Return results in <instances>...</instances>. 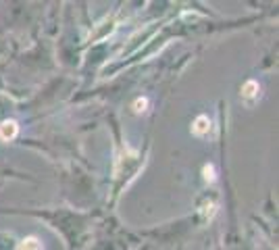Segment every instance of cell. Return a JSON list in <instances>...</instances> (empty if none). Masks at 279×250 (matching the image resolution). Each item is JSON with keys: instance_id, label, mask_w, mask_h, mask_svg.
<instances>
[{"instance_id": "6da1fadb", "label": "cell", "mask_w": 279, "mask_h": 250, "mask_svg": "<svg viewBox=\"0 0 279 250\" xmlns=\"http://www.w3.org/2000/svg\"><path fill=\"white\" fill-rule=\"evenodd\" d=\"M211 127H213L211 119H208L206 115H200V117H196L194 125H192V131H194L196 136H206V133L211 131Z\"/></svg>"}, {"instance_id": "7a4b0ae2", "label": "cell", "mask_w": 279, "mask_h": 250, "mask_svg": "<svg viewBox=\"0 0 279 250\" xmlns=\"http://www.w3.org/2000/svg\"><path fill=\"white\" fill-rule=\"evenodd\" d=\"M258 90H260L258 81L248 79V81L242 86V98H246V100H254V98H258Z\"/></svg>"}, {"instance_id": "3957f363", "label": "cell", "mask_w": 279, "mask_h": 250, "mask_svg": "<svg viewBox=\"0 0 279 250\" xmlns=\"http://www.w3.org/2000/svg\"><path fill=\"white\" fill-rule=\"evenodd\" d=\"M17 131H19V127H17L15 121H3L0 123V138L7 140V142L17 136Z\"/></svg>"}, {"instance_id": "277c9868", "label": "cell", "mask_w": 279, "mask_h": 250, "mask_svg": "<svg viewBox=\"0 0 279 250\" xmlns=\"http://www.w3.org/2000/svg\"><path fill=\"white\" fill-rule=\"evenodd\" d=\"M17 250H42V244H40V240H38V238L29 236V238H25V240H21V242H19Z\"/></svg>"}, {"instance_id": "5b68a950", "label": "cell", "mask_w": 279, "mask_h": 250, "mask_svg": "<svg viewBox=\"0 0 279 250\" xmlns=\"http://www.w3.org/2000/svg\"><path fill=\"white\" fill-rule=\"evenodd\" d=\"M146 107H148V98H137L135 103H133V111L135 113H144Z\"/></svg>"}, {"instance_id": "8992f818", "label": "cell", "mask_w": 279, "mask_h": 250, "mask_svg": "<svg viewBox=\"0 0 279 250\" xmlns=\"http://www.w3.org/2000/svg\"><path fill=\"white\" fill-rule=\"evenodd\" d=\"M204 179H206V181H213V179H215V167H213V165L204 167Z\"/></svg>"}]
</instances>
